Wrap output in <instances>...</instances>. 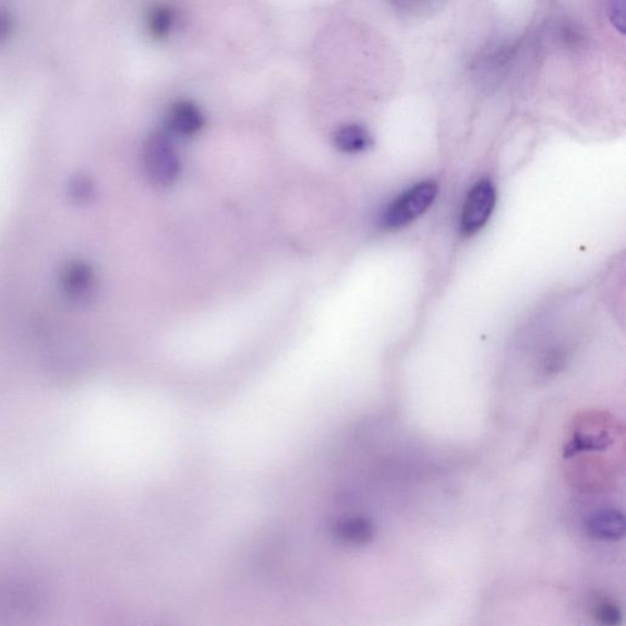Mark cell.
<instances>
[{"instance_id":"cell-10","label":"cell","mask_w":626,"mask_h":626,"mask_svg":"<svg viewBox=\"0 0 626 626\" xmlns=\"http://www.w3.org/2000/svg\"><path fill=\"white\" fill-rule=\"evenodd\" d=\"M598 619L605 625H615L619 623L621 613L614 604L610 602H603L599 605L598 612Z\"/></svg>"},{"instance_id":"cell-2","label":"cell","mask_w":626,"mask_h":626,"mask_svg":"<svg viewBox=\"0 0 626 626\" xmlns=\"http://www.w3.org/2000/svg\"><path fill=\"white\" fill-rule=\"evenodd\" d=\"M144 166L154 184L169 186L176 183L180 173V161L173 144L164 134L149 137L144 151Z\"/></svg>"},{"instance_id":"cell-4","label":"cell","mask_w":626,"mask_h":626,"mask_svg":"<svg viewBox=\"0 0 626 626\" xmlns=\"http://www.w3.org/2000/svg\"><path fill=\"white\" fill-rule=\"evenodd\" d=\"M205 125L200 108L190 100H179L170 107L168 127L174 134L183 137L194 136Z\"/></svg>"},{"instance_id":"cell-1","label":"cell","mask_w":626,"mask_h":626,"mask_svg":"<svg viewBox=\"0 0 626 626\" xmlns=\"http://www.w3.org/2000/svg\"><path fill=\"white\" fill-rule=\"evenodd\" d=\"M438 195V185L428 180L404 191L394 198L381 217L386 229H400L412 224L432 206Z\"/></svg>"},{"instance_id":"cell-6","label":"cell","mask_w":626,"mask_h":626,"mask_svg":"<svg viewBox=\"0 0 626 626\" xmlns=\"http://www.w3.org/2000/svg\"><path fill=\"white\" fill-rule=\"evenodd\" d=\"M336 146L341 153L360 154L372 145L369 131L358 124H350L340 128L336 134Z\"/></svg>"},{"instance_id":"cell-3","label":"cell","mask_w":626,"mask_h":626,"mask_svg":"<svg viewBox=\"0 0 626 626\" xmlns=\"http://www.w3.org/2000/svg\"><path fill=\"white\" fill-rule=\"evenodd\" d=\"M497 191L490 180H480L474 184L464 202L460 218L461 233L472 237L489 224L496 207Z\"/></svg>"},{"instance_id":"cell-8","label":"cell","mask_w":626,"mask_h":626,"mask_svg":"<svg viewBox=\"0 0 626 626\" xmlns=\"http://www.w3.org/2000/svg\"><path fill=\"white\" fill-rule=\"evenodd\" d=\"M590 529L595 538L619 539L624 532V519L617 511H603L591 520Z\"/></svg>"},{"instance_id":"cell-5","label":"cell","mask_w":626,"mask_h":626,"mask_svg":"<svg viewBox=\"0 0 626 626\" xmlns=\"http://www.w3.org/2000/svg\"><path fill=\"white\" fill-rule=\"evenodd\" d=\"M62 288L67 296L75 300H84L94 290V274L85 264L73 262L62 274Z\"/></svg>"},{"instance_id":"cell-7","label":"cell","mask_w":626,"mask_h":626,"mask_svg":"<svg viewBox=\"0 0 626 626\" xmlns=\"http://www.w3.org/2000/svg\"><path fill=\"white\" fill-rule=\"evenodd\" d=\"M176 24L174 10L166 4H157L147 15V32L154 39H165L173 32Z\"/></svg>"},{"instance_id":"cell-9","label":"cell","mask_w":626,"mask_h":626,"mask_svg":"<svg viewBox=\"0 0 626 626\" xmlns=\"http://www.w3.org/2000/svg\"><path fill=\"white\" fill-rule=\"evenodd\" d=\"M394 3L401 10L413 14L430 13L437 8L440 0H394Z\"/></svg>"}]
</instances>
